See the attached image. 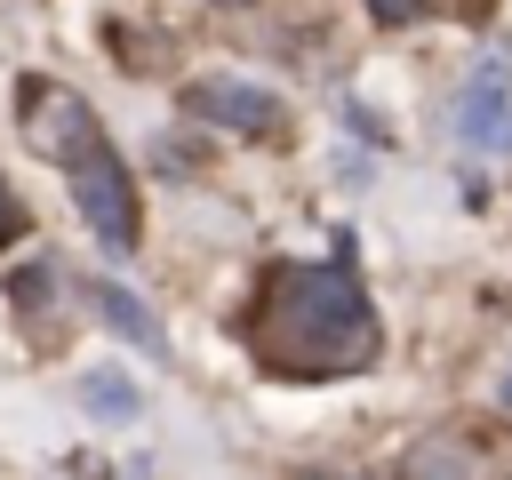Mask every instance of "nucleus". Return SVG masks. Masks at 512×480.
Masks as SVG:
<instances>
[{"label":"nucleus","mask_w":512,"mask_h":480,"mask_svg":"<svg viewBox=\"0 0 512 480\" xmlns=\"http://www.w3.org/2000/svg\"><path fill=\"white\" fill-rule=\"evenodd\" d=\"M248 344L272 376H352L376 360V312L344 264H280L256 296Z\"/></svg>","instance_id":"1"},{"label":"nucleus","mask_w":512,"mask_h":480,"mask_svg":"<svg viewBox=\"0 0 512 480\" xmlns=\"http://www.w3.org/2000/svg\"><path fill=\"white\" fill-rule=\"evenodd\" d=\"M16 120H24L32 152L56 160V168H80V160L104 144V120H96L88 96L64 88V80H24V88H16Z\"/></svg>","instance_id":"2"},{"label":"nucleus","mask_w":512,"mask_h":480,"mask_svg":"<svg viewBox=\"0 0 512 480\" xmlns=\"http://www.w3.org/2000/svg\"><path fill=\"white\" fill-rule=\"evenodd\" d=\"M448 120H456V144H464L472 160L512 152V48H504V40L480 48V64H472V80L456 88Z\"/></svg>","instance_id":"3"},{"label":"nucleus","mask_w":512,"mask_h":480,"mask_svg":"<svg viewBox=\"0 0 512 480\" xmlns=\"http://www.w3.org/2000/svg\"><path fill=\"white\" fill-rule=\"evenodd\" d=\"M72 176V192H80V216H88V232L104 240V248H136V184H128V168H120V152L112 144H96L80 168H64Z\"/></svg>","instance_id":"4"},{"label":"nucleus","mask_w":512,"mask_h":480,"mask_svg":"<svg viewBox=\"0 0 512 480\" xmlns=\"http://www.w3.org/2000/svg\"><path fill=\"white\" fill-rule=\"evenodd\" d=\"M400 480H504V456H496L488 432L448 424V432H424V440L400 456Z\"/></svg>","instance_id":"5"},{"label":"nucleus","mask_w":512,"mask_h":480,"mask_svg":"<svg viewBox=\"0 0 512 480\" xmlns=\"http://www.w3.org/2000/svg\"><path fill=\"white\" fill-rule=\"evenodd\" d=\"M184 112L192 120H216V128H240V136H280V96L256 88V80H184Z\"/></svg>","instance_id":"6"},{"label":"nucleus","mask_w":512,"mask_h":480,"mask_svg":"<svg viewBox=\"0 0 512 480\" xmlns=\"http://www.w3.org/2000/svg\"><path fill=\"white\" fill-rule=\"evenodd\" d=\"M88 304H96V320H104L112 336H128L136 352H168V336H160V312H152L144 296H128L120 280H88Z\"/></svg>","instance_id":"7"},{"label":"nucleus","mask_w":512,"mask_h":480,"mask_svg":"<svg viewBox=\"0 0 512 480\" xmlns=\"http://www.w3.org/2000/svg\"><path fill=\"white\" fill-rule=\"evenodd\" d=\"M80 400H88V416H104V424H136V408H144L120 368H88V376H80Z\"/></svg>","instance_id":"8"},{"label":"nucleus","mask_w":512,"mask_h":480,"mask_svg":"<svg viewBox=\"0 0 512 480\" xmlns=\"http://www.w3.org/2000/svg\"><path fill=\"white\" fill-rule=\"evenodd\" d=\"M16 232H24V200H16V192H8V176H0V248H8Z\"/></svg>","instance_id":"9"},{"label":"nucleus","mask_w":512,"mask_h":480,"mask_svg":"<svg viewBox=\"0 0 512 480\" xmlns=\"http://www.w3.org/2000/svg\"><path fill=\"white\" fill-rule=\"evenodd\" d=\"M368 8H376L384 24H416V16H424V0H368Z\"/></svg>","instance_id":"10"},{"label":"nucleus","mask_w":512,"mask_h":480,"mask_svg":"<svg viewBox=\"0 0 512 480\" xmlns=\"http://www.w3.org/2000/svg\"><path fill=\"white\" fill-rule=\"evenodd\" d=\"M504 408H512V376H504Z\"/></svg>","instance_id":"11"},{"label":"nucleus","mask_w":512,"mask_h":480,"mask_svg":"<svg viewBox=\"0 0 512 480\" xmlns=\"http://www.w3.org/2000/svg\"><path fill=\"white\" fill-rule=\"evenodd\" d=\"M312 480H336V472H312Z\"/></svg>","instance_id":"12"}]
</instances>
